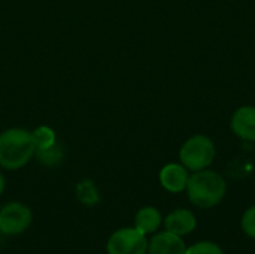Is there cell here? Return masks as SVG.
Masks as SVG:
<instances>
[{
	"mask_svg": "<svg viewBox=\"0 0 255 254\" xmlns=\"http://www.w3.org/2000/svg\"><path fill=\"white\" fill-rule=\"evenodd\" d=\"M232 130L244 141L255 142V106H241L232 117Z\"/></svg>",
	"mask_w": 255,
	"mask_h": 254,
	"instance_id": "obj_8",
	"label": "cell"
},
{
	"mask_svg": "<svg viewBox=\"0 0 255 254\" xmlns=\"http://www.w3.org/2000/svg\"><path fill=\"white\" fill-rule=\"evenodd\" d=\"M3 190H4V178H3V175L0 174V196H1V193H3Z\"/></svg>",
	"mask_w": 255,
	"mask_h": 254,
	"instance_id": "obj_16",
	"label": "cell"
},
{
	"mask_svg": "<svg viewBox=\"0 0 255 254\" xmlns=\"http://www.w3.org/2000/svg\"><path fill=\"white\" fill-rule=\"evenodd\" d=\"M36 153L31 132L12 127L0 133V168L16 171L25 166Z\"/></svg>",
	"mask_w": 255,
	"mask_h": 254,
	"instance_id": "obj_1",
	"label": "cell"
},
{
	"mask_svg": "<svg viewBox=\"0 0 255 254\" xmlns=\"http://www.w3.org/2000/svg\"><path fill=\"white\" fill-rule=\"evenodd\" d=\"M164 228L167 232L184 238L197 228V219L190 210H176L164 219Z\"/></svg>",
	"mask_w": 255,
	"mask_h": 254,
	"instance_id": "obj_9",
	"label": "cell"
},
{
	"mask_svg": "<svg viewBox=\"0 0 255 254\" xmlns=\"http://www.w3.org/2000/svg\"><path fill=\"white\" fill-rule=\"evenodd\" d=\"M76 196L81 204L93 207L99 202V190L91 180H82L76 186Z\"/></svg>",
	"mask_w": 255,
	"mask_h": 254,
	"instance_id": "obj_11",
	"label": "cell"
},
{
	"mask_svg": "<svg viewBox=\"0 0 255 254\" xmlns=\"http://www.w3.org/2000/svg\"><path fill=\"white\" fill-rule=\"evenodd\" d=\"M241 226H242V231L245 232V235L255 240V205L244 213Z\"/></svg>",
	"mask_w": 255,
	"mask_h": 254,
	"instance_id": "obj_15",
	"label": "cell"
},
{
	"mask_svg": "<svg viewBox=\"0 0 255 254\" xmlns=\"http://www.w3.org/2000/svg\"><path fill=\"white\" fill-rule=\"evenodd\" d=\"M185 254H224L221 247L211 241H200L193 244L191 247H187Z\"/></svg>",
	"mask_w": 255,
	"mask_h": 254,
	"instance_id": "obj_14",
	"label": "cell"
},
{
	"mask_svg": "<svg viewBox=\"0 0 255 254\" xmlns=\"http://www.w3.org/2000/svg\"><path fill=\"white\" fill-rule=\"evenodd\" d=\"M185 190L193 205L202 210H209L217 207L224 199L227 184L220 174L209 169H202L188 178Z\"/></svg>",
	"mask_w": 255,
	"mask_h": 254,
	"instance_id": "obj_2",
	"label": "cell"
},
{
	"mask_svg": "<svg viewBox=\"0 0 255 254\" xmlns=\"http://www.w3.org/2000/svg\"><path fill=\"white\" fill-rule=\"evenodd\" d=\"M34 156L37 157V160L45 165V166H55L63 160V150L58 144H54L49 148H43V150H36Z\"/></svg>",
	"mask_w": 255,
	"mask_h": 254,
	"instance_id": "obj_13",
	"label": "cell"
},
{
	"mask_svg": "<svg viewBox=\"0 0 255 254\" xmlns=\"http://www.w3.org/2000/svg\"><path fill=\"white\" fill-rule=\"evenodd\" d=\"M179 159L188 171L197 172L206 169L215 159V145L208 136L196 135L181 147Z\"/></svg>",
	"mask_w": 255,
	"mask_h": 254,
	"instance_id": "obj_3",
	"label": "cell"
},
{
	"mask_svg": "<svg viewBox=\"0 0 255 254\" xmlns=\"http://www.w3.org/2000/svg\"><path fill=\"white\" fill-rule=\"evenodd\" d=\"M31 135H33V141H34L36 150L49 148L54 144H57L55 132L51 127H48V126H39V127H36L31 132Z\"/></svg>",
	"mask_w": 255,
	"mask_h": 254,
	"instance_id": "obj_12",
	"label": "cell"
},
{
	"mask_svg": "<svg viewBox=\"0 0 255 254\" xmlns=\"http://www.w3.org/2000/svg\"><path fill=\"white\" fill-rule=\"evenodd\" d=\"M108 254H146V235L136 228H124L111 235L106 246Z\"/></svg>",
	"mask_w": 255,
	"mask_h": 254,
	"instance_id": "obj_4",
	"label": "cell"
},
{
	"mask_svg": "<svg viewBox=\"0 0 255 254\" xmlns=\"http://www.w3.org/2000/svg\"><path fill=\"white\" fill-rule=\"evenodd\" d=\"M187 246L184 240L167 231L160 232L148 243V254H185Z\"/></svg>",
	"mask_w": 255,
	"mask_h": 254,
	"instance_id": "obj_6",
	"label": "cell"
},
{
	"mask_svg": "<svg viewBox=\"0 0 255 254\" xmlns=\"http://www.w3.org/2000/svg\"><path fill=\"white\" fill-rule=\"evenodd\" d=\"M31 223V211L21 202L6 204L0 210V232L3 235H19Z\"/></svg>",
	"mask_w": 255,
	"mask_h": 254,
	"instance_id": "obj_5",
	"label": "cell"
},
{
	"mask_svg": "<svg viewBox=\"0 0 255 254\" xmlns=\"http://www.w3.org/2000/svg\"><path fill=\"white\" fill-rule=\"evenodd\" d=\"M161 226V214L154 207H145L137 211L134 217V228L142 234H154Z\"/></svg>",
	"mask_w": 255,
	"mask_h": 254,
	"instance_id": "obj_10",
	"label": "cell"
},
{
	"mask_svg": "<svg viewBox=\"0 0 255 254\" xmlns=\"http://www.w3.org/2000/svg\"><path fill=\"white\" fill-rule=\"evenodd\" d=\"M188 178L190 175L182 163H169L160 171V183L163 189H166L170 193L184 192L187 189Z\"/></svg>",
	"mask_w": 255,
	"mask_h": 254,
	"instance_id": "obj_7",
	"label": "cell"
}]
</instances>
